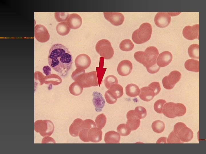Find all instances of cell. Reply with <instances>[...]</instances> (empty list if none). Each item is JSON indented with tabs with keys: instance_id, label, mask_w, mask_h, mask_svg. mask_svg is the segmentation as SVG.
Instances as JSON below:
<instances>
[{
	"instance_id": "6da1fadb",
	"label": "cell",
	"mask_w": 206,
	"mask_h": 154,
	"mask_svg": "<svg viewBox=\"0 0 206 154\" xmlns=\"http://www.w3.org/2000/svg\"><path fill=\"white\" fill-rule=\"evenodd\" d=\"M48 62L50 67L61 76H67L72 67L73 60L68 49L61 44H56L50 48L48 56Z\"/></svg>"
},
{
	"instance_id": "7a4b0ae2",
	"label": "cell",
	"mask_w": 206,
	"mask_h": 154,
	"mask_svg": "<svg viewBox=\"0 0 206 154\" xmlns=\"http://www.w3.org/2000/svg\"><path fill=\"white\" fill-rule=\"evenodd\" d=\"M152 27L148 23L142 24L139 28L134 31L132 35V39L137 44H141L148 41L151 36Z\"/></svg>"
},
{
	"instance_id": "3957f363",
	"label": "cell",
	"mask_w": 206,
	"mask_h": 154,
	"mask_svg": "<svg viewBox=\"0 0 206 154\" xmlns=\"http://www.w3.org/2000/svg\"><path fill=\"white\" fill-rule=\"evenodd\" d=\"M186 112V108L184 105L181 103H175L172 102L165 104L162 111L163 114L169 118L183 116Z\"/></svg>"
},
{
	"instance_id": "277c9868",
	"label": "cell",
	"mask_w": 206,
	"mask_h": 154,
	"mask_svg": "<svg viewBox=\"0 0 206 154\" xmlns=\"http://www.w3.org/2000/svg\"><path fill=\"white\" fill-rule=\"evenodd\" d=\"M173 131L182 142L191 141L193 136L192 131L182 122H178L174 126Z\"/></svg>"
},
{
	"instance_id": "5b68a950",
	"label": "cell",
	"mask_w": 206,
	"mask_h": 154,
	"mask_svg": "<svg viewBox=\"0 0 206 154\" xmlns=\"http://www.w3.org/2000/svg\"><path fill=\"white\" fill-rule=\"evenodd\" d=\"M95 49L100 56L105 59L111 58L114 54V50L110 42L107 40L103 39L96 43Z\"/></svg>"
},
{
	"instance_id": "8992f818",
	"label": "cell",
	"mask_w": 206,
	"mask_h": 154,
	"mask_svg": "<svg viewBox=\"0 0 206 154\" xmlns=\"http://www.w3.org/2000/svg\"><path fill=\"white\" fill-rule=\"evenodd\" d=\"M54 129V124L50 120H37L34 123V130L42 137L50 136Z\"/></svg>"
},
{
	"instance_id": "52a82bcc",
	"label": "cell",
	"mask_w": 206,
	"mask_h": 154,
	"mask_svg": "<svg viewBox=\"0 0 206 154\" xmlns=\"http://www.w3.org/2000/svg\"><path fill=\"white\" fill-rule=\"evenodd\" d=\"M76 81L78 82L83 88L98 86L97 74L96 71L87 73H85V71H84Z\"/></svg>"
},
{
	"instance_id": "ba28073f",
	"label": "cell",
	"mask_w": 206,
	"mask_h": 154,
	"mask_svg": "<svg viewBox=\"0 0 206 154\" xmlns=\"http://www.w3.org/2000/svg\"><path fill=\"white\" fill-rule=\"evenodd\" d=\"M181 76V73L177 70L171 72L168 76L164 77L162 82L164 87L167 90L171 89L180 79Z\"/></svg>"
},
{
	"instance_id": "9c48e42d",
	"label": "cell",
	"mask_w": 206,
	"mask_h": 154,
	"mask_svg": "<svg viewBox=\"0 0 206 154\" xmlns=\"http://www.w3.org/2000/svg\"><path fill=\"white\" fill-rule=\"evenodd\" d=\"M171 17L167 12H159L155 15L154 22L156 25L160 28L167 27L170 24Z\"/></svg>"
},
{
	"instance_id": "30bf717a",
	"label": "cell",
	"mask_w": 206,
	"mask_h": 154,
	"mask_svg": "<svg viewBox=\"0 0 206 154\" xmlns=\"http://www.w3.org/2000/svg\"><path fill=\"white\" fill-rule=\"evenodd\" d=\"M35 37L39 42H44L49 39L50 35L46 28L41 25H37L34 27Z\"/></svg>"
},
{
	"instance_id": "8fae6325",
	"label": "cell",
	"mask_w": 206,
	"mask_h": 154,
	"mask_svg": "<svg viewBox=\"0 0 206 154\" xmlns=\"http://www.w3.org/2000/svg\"><path fill=\"white\" fill-rule=\"evenodd\" d=\"M199 25L196 24L192 26L188 25L185 27L183 31V34L186 39L192 40L199 39Z\"/></svg>"
},
{
	"instance_id": "7c38bea8",
	"label": "cell",
	"mask_w": 206,
	"mask_h": 154,
	"mask_svg": "<svg viewBox=\"0 0 206 154\" xmlns=\"http://www.w3.org/2000/svg\"><path fill=\"white\" fill-rule=\"evenodd\" d=\"M105 18L112 25L118 26L123 22L124 18L121 13L117 12H104Z\"/></svg>"
},
{
	"instance_id": "4fadbf2b",
	"label": "cell",
	"mask_w": 206,
	"mask_h": 154,
	"mask_svg": "<svg viewBox=\"0 0 206 154\" xmlns=\"http://www.w3.org/2000/svg\"><path fill=\"white\" fill-rule=\"evenodd\" d=\"M127 120L126 125L131 131L134 130L139 127L140 124V119L135 115L134 110L129 111L127 113Z\"/></svg>"
},
{
	"instance_id": "5bb4252c",
	"label": "cell",
	"mask_w": 206,
	"mask_h": 154,
	"mask_svg": "<svg viewBox=\"0 0 206 154\" xmlns=\"http://www.w3.org/2000/svg\"><path fill=\"white\" fill-rule=\"evenodd\" d=\"M75 63L77 68L85 70L90 66L91 60L88 55L86 54H82L76 57L75 60Z\"/></svg>"
},
{
	"instance_id": "9a60e30c",
	"label": "cell",
	"mask_w": 206,
	"mask_h": 154,
	"mask_svg": "<svg viewBox=\"0 0 206 154\" xmlns=\"http://www.w3.org/2000/svg\"><path fill=\"white\" fill-rule=\"evenodd\" d=\"M132 67V64L130 61L124 60L121 61L118 64L117 71L119 75L126 76L131 72Z\"/></svg>"
},
{
	"instance_id": "2e32d148",
	"label": "cell",
	"mask_w": 206,
	"mask_h": 154,
	"mask_svg": "<svg viewBox=\"0 0 206 154\" xmlns=\"http://www.w3.org/2000/svg\"><path fill=\"white\" fill-rule=\"evenodd\" d=\"M173 56L171 52L165 51L159 54L157 59V63L160 67H164L169 64Z\"/></svg>"
},
{
	"instance_id": "e0dca14e",
	"label": "cell",
	"mask_w": 206,
	"mask_h": 154,
	"mask_svg": "<svg viewBox=\"0 0 206 154\" xmlns=\"http://www.w3.org/2000/svg\"><path fill=\"white\" fill-rule=\"evenodd\" d=\"M66 22L70 29H77L81 26L82 19L79 15L73 13L69 15Z\"/></svg>"
},
{
	"instance_id": "ac0fdd59",
	"label": "cell",
	"mask_w": 206,
	"mask_h": 154,
	"mask_svg": "<svg viewBox=\"0 0 206 154\" xmlns=\"http://www.w3.org/2000/svg\"><path fill=\"white\" fill-rule=\"evenodd\" d=\"M92 103L97 112H100L105 105V101L102 95L97 91L94 92L92 94Z\"/></svg>"
},
{
	"instance_id": "d6986e66",
	"label": "cell",
	"mask_w": 206,
	"mask_h": 154,
	"mask_svg": "<svg viewBox=\"0 0 206 154\" xmlns=\"http://www.w3.org/2000/svg\"><path fill=\"white\" fill-rule=\"evenodd\" d=\"M140 90V93L138 96L142 100L144 101H150L155 96L154 90L148 86L141 88Z\"/></svg>"
},
{
	"instance_id": "ffe728a7",
	"label": "cell",
	"mask_w": 206,
	"mask_h": 154,
	"mask_svg": "<svg viewBox=\"0 0 206 154\" xmlns=\"http://www.w3.org/2000/svg\"><path fill=\"white\" fill-rule=\"evenodd\" d=\"M102 135L101 129L96 127H93L89 130L88 138L89 141L98 143L102 140Z\"/></svg>"
},
{
	"instance_id": "44dd1931",
	"label": "cell",
	"mask_w": 206,
	"mask_h": 154,
	"mask_svg": "<svg viewBox=\"0 0 206 154\" xmlns=\"http://www.w3.org/2000/svg\"><path fill=\"white\" fill-rule=\"evenodd\" d=\"M83 120L80 118L75 119L69 127L70 135L74 137H78L80 132L82 129V124Z\"/></svg>"
},
{
	"instance_id": "7402d4cb",
	"label": "cell",
	"mask_w": 206,
	"mask_h": 154,
	"mask_svg": "<svg viewBox=\"0 0 206 154\" xmlns=\"http://www.w3.org/2000/svg\"><path fill=\"white\" fill-rule=\"evenodd\" d=\"M120 138L119 133L114 131H110L105 133L104 141L107 143H119Z\"/></svg>"
},
{
	"instance_id": "603a6c76",
	"label": "cell",
	"mask_w": 206,
	"mask_h": 154,
	"mask_svg": "<svg viewBox=\"0 0 206 154\" xmlns=\"http://www.w3.org/2000/svg\"><path fill=\"white\" fill-rule=\"evenodd\" d=\"M134 57L137 61L142 64L145 67L150 62L148 54L145 51L136 52L134 54Z\"/></svg>"
},
{
	"instance_id": "cb8c5ba5",
	"label": "cell",
	"mask_w": 206,
	"mask_h": 154,
	"mask_svg": "<svg viewBox=\"0 0 206 154\" xmlns=\"http://www.w3.org/2000/svg\"><path fill=\"white\" fill-rule=\"evenodd\" d=\"M185 67L188 71L198 72L199 71V62L193 59H188L185 62Z\"/></svg>"
},
{
	"instance_id": "d4e9b609",
	"label": "cell",
	"mask_w": 206,
	"mask_h": 154,
	"mask_svg": "<svg viewBox=\"0 0 206 154\" xmlns=\"http://www.w3.org/2000/svg\"><path fill=\"white\" fill-rule=\"evenodd\" d=\"M126 93L128 96L134 97L138 96L140 90L138 87L134 84H130L125 88Z\"/></svg>"
},
{
	"instance_id": "484cf974",
	"label": "cell",
	"mask_w": 206,
	"mask_h": 154,
	"mask_svg": "<svg viewBox=\"0 0 206 154\" xmlns=\"http://www.w3.org/2000/svg\"><path fill=\"white\" fill-rule=\"evenodd\" d=\"M109 90L116 99L120 98L123 94V87L118 83L113 84L110 87Z\"/></svg>"
},
{
	"instance_id": "4316f807",
	"label": "cell",
	"mask_w": 206,
	"mask_h": 154,
	"mask_svg": "<svg viewBox=\"0 0 206 154\" xmlns=\"http://www.w3.org/2000/svg\"><path fill=\"white\" fill-rule=\"evenodd\" d=\"M56 29L58 34L62 36L68 34L70 30V28L66 22L58 23L56 26Z\"/></svg>"
},
{
	"instance_id": "83f0119b",
	"label": "cell",
	"mask_w": 206,
	"mask_h": 154,
	"mask_svg": "<svg viewBox=\"0 0 206 154\" xmlns=\"http://www.w3.org/2000/svg\"><path fill=\"white\" fill-rule=\"evenodd\" d=\"M69 89L71 94L78 96L82 93L83 88L78 82L75 81L70 85Z\"/></svg>"
},
{
	"instance_id": "f1b7e54d",
	"label": "cell",
	"mask_w": 206,
	"mask_h": 154,
	"mask_svg": "<svg viewBox=\"0 0 206 154\" xmlns=\"http://www.w3.org/2000/svg\"><path fill=\"white\" fill-rule=\"evenodd\" d=\"M188 54L192 59H199V45L193 44L190 45L188 50Z\"/></svg>"
},
{
	"instance_id": "f546056e",
	"label": "cell",
	"mask_w": 206,
	"mask_h": 154,
	"mask_svg": "<svg viewBox=\"0 0 206 154\" xmlns=\"http://www.w3.org/2000/svg\"><path fill=\"white\" fill-rule=\"evenodd\" d=\"M134 46V44L130 40L126 39L121 42L119 45V47L122 51H128L132 50Z\"/></svg>"
},
{
	"instance_id": "4dcf8cb0",
	"label": "cell",
	"mask_w": 206,
	"mask_h": 154,
	"mask_svg": "<svg viewBox=\"0 0 206 154\" xmlns=\"http://www.w3.org/2000/svg\"><path fill=\"white\" fill-rule=\"evenodd\" d=\"M153 130L157 133H160L163 131L165 128V124L164 123L160 120L154 121L151 125Z\"/></svg>"
},
{
	"instance_id": "1f68e13d",
	"label": "cell",
	"mask_w": 206,
	"mask_h": 154,
	"mask_svg": "<svg viewBox=\"0 0 206 154\" xmlns=\"http://www.w3.org/2000/svg\"><path fill=\"white\" fill-rule=\"evenodd\" d=\"M145 51L148 54L150 59V62L156 60L159 54V52L158 49L154 46H150L146 48Z\"/></svg>"
},
{
	"instance_id": "d6a6232c",
	"label": "cell",
	"mask_w": 206,
	"mask_h": 154,
	"mask_svg": "<svg viewBox=\"0 0 206 154\" xmlns=\"http://www.w3.org/2000/svg\"><path fill=\"white\" fill-rule=\"evenodd\" d=\"M156 60L151 61L145 66L147 71L150 74H154L157 72L160 67L157 64Z\"/></svg>"
},
{
	"instance_id": "836d02e7",
	"label": "cell",
	"mask_w": 206,
	"mask_h": 154,
	"mask_svg": "<svg viewBox=\"0 0 206 154\" xmlns=\"http://www.w3.org/2000/svg\"><path fill=\"white\" fill-rule=\"evenodd\" d=\"M104 82L106 88L109 90L110 87L113 84L118 83V81L115 76L113 75H109L105 78Z\"/></svg>"
},
{
	"instance_id": "e575fe53",
	"label": "cell",
	"mask_w": 206,
	"mask_h": 154,
	"mask_svg": "<svg viewBox=\"0 0 206 154\" xmlns=\"http://www.w3.org/2000/svg\"><path fill=\"white\" fill-rule=\"evenodd\" d=\"M95 121L97 127L102 129L105 125L106 121L105 115L103 114L99 115L96 117Z\"/></svg>"
},
{
	"instance_id": "d590c367",
	"label": "cell",
	"mask_w": 206,
	"mask_h": 154,
	"mask_svg": "<svg viewBox=\"0 0 206 154\" xmlns=\"http://www.w3.org/2000/svg\"><path fill=\"white\" fill-rule=\"evenodd\" d=\"M117 131L120 135L124 136L129 135L131 131L125 123L119 125L117 128Z\"/></svg>"
},
{
	"instance_id": "8d00e7d4",
	"label": "cell",
	"mask_w": 206,
	"mask_h": 154,
	"mask_svg": "<svg viewBox=\"0 0 206 154\" xmlns=\"http://www.w3.org/2000/svg\"><path fill=\"white\" fill-rule=\"evenodd\" d=\"M134 110L135 116L140 119L145 118L147 115L146 109L142 106H137Z\"/></svg>"
},
{
	"instance_id": "74e56055",
	"label": "cell",
	"mask_w": 206,
	"mask_h": 154,
	"mask_svg": "<svg viewBox=\"0 0 206 154\" xmlns=\"http://www.w3.org/2000/svg\"><path fill=\"white\" fill-rule=\"evenodd\" d=\"M69 14L68 12H55L54 16L58 22H66Z\"/></svg>"
},
{
	"instance_id": "f35d334b",
	"label": "cell",
	"mask_w": 206,
	"mask_h": 154,
	"mask_svg": "<svg viewBox=\"0 0 206 154\" xmlns=\"http://www.w3.org/2000/svg\"><path fill=\"white\" fill-rule=\"evenodd\" d=\"M166 102L162 99H159L154 103V108L155 111L159 114H162V111L164 104Z\"/></svg>"
},
{
	"instance_id": "ab89813d",
	"label": "cell",
	"mask_w": 206,
	"mask_h": 154,
	"mask_svg": "<svg viewBox=\"0 0 206 154\" xmlns=\"http://www.w3.org/2000/svg\"><path fill=\"white\" fill-rule=\"evenodd\" d=\"M167 143H181L183 142L181 141L178 136L173 131L169 135L167 138Z\"/></svg>"
},
{
	"instance_id": "60d3db41",
	"label": "cell",
	"mask_w": 206,
	"mask_h": 154,
	"mask_svg": "<svg viewBox=\"0 0 206 154\" xmlns=\"http://www.w3.org/2000/svg\"><path fill=\"white\" fill-rule=\"evenodd\" d=\"M95 123L91 119H87L83 121L82 124V129H90L96 127Z\"/></svg>"
},
{
	"instance_id": "b9f144b4",
	"label": "cell",
	"mask_w": 206,
	"mask_h": 154,
	"mask_svg": "<svg viewBox=\"0 0 206 154\" xmlns=\"http://www.w3.org/2000/svg\"><path fill=\"white\" fill-rule=\"evenodd\" d=\"M104 97L107 102L110 104L115 103L117 100V99L114 96L109 90L106 91Z\"/></svg>"
},
{
	"instance_id": "7bdbcfd3",
	"label": "cell",
	"mask_w": 206,
	"mask_h": 154,
	"mask_svg": "<svg viewBox=\"0 0 206 154\" xmlns=\"http://www.w3.org/2000/svg\"><path fill=\"white\" fill-rule=\"evenodd\" d=\"M89 129H82L79 134V136L80 139L85 142H89L88 138V133Z\"/></svg>"
},
{
	"instance_id": "ee69618b",
	"label": "cell",
	"mask_w": 206,
	"mask_h": 154,
	"mask_svg": "<svg viewBox=\"0 0 206 154\" xmlns=\"http://www.w3.org/2000/svg\"><path fill=\"white\" fill-rule=\"evenodd\" d=\"M148 86L150 87L154 90L155 96L157 95L161 90V88L159 82H152Z\"/></svg>"
},
{
	"instance_id": "f6af8a7d",
	"label": "cell",
	"mask_w": 206,
	"mask_h": 154,
	"mask_svg": "<svg viewBox=\"0 0 206 154\" xmlns=\"http://www.w3.org/2000/svg\"><path fill=\"white\" fill-rule=\"evenodd\" d=\"M56 143L55 140L52 137L48 136H46V137L43 138L42 140L41 143Z\"/></svg>"
},
{
	"instance_id": "bcb514c9",
	"label": "cell",
	"mask_w": 206,
	"mask_h": 154,
	"mask_svg": "<svg viewBox=\"0 0 206 154\" xmlns=\"http://www.w3.org/2000/svg\"><path fill=\"white\" fill-rule=\"evenodd\" d=\"M42 70L43 73L46 76H49L51 74V68L47 65L44 66Z\"/></svg>"
},
{
	"instance_id": "7dc6e473",
	"label": "cell",
	"mask_w": 206,
	"mask_h": 154,
	"mask_svg": "<svg viewBox=\"0 0 206 154\" xmlns=\"http://www.w3.org/2000/svg\"><path fill=\"white\" fill-rule=\"evenodd\" d=\"M167 138L162 137L159 138L157 141L156 143H166Z\"/></svg>"
}]
</instances>
